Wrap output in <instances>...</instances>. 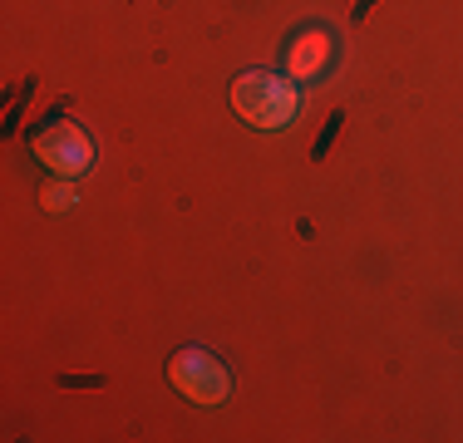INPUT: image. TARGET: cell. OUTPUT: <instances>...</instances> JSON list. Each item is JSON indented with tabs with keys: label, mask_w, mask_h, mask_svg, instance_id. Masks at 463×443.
Masks as SVG:
<instances>
[{
	"label": "cell",
	"mask_w": 463,
	"mask_h": 443,
	"mask_svg": "<svg viewBox=\"0 0 463 443\" xmlns=\"http://www.w3.org/2000/svg\"><path fill=\"white\" fill-rule=\"evenodd\" d=\"M232 108L251 128H286L296 118V89L267 70H247L232 80Z\"/></svg>",
	"instance_id": "obj_1"
},
{
	"label": "cell",
	"mask_w": 463,
	"mask_h": 443,
	"mask_svg": "<svg viewBox=\"0 0 463 443\" xmlns=\"http://www.w3.org/2000/svg\"><path fill=\"white\" fill-rule=\"evenodd\" d=\"M168 380H173V390H178L183 399H193V404H222V399L232 394L227 364L217 360L213 350H197V345H183L178 354H173Z\"/></svg>",
	"instance_id": "obj_2"
},
{
	"label": "cell",
	"mask_w": 463,
	"mask_h": 443,
	"mask_svg": "<svg viewBox=\"0 0 463 443\" xmlns=\"http://www.w3.org/2000/svg\"><path fill=\"white\" fill-rule=\"evenodd\" d=\"M30 153H35L50 173H60V177H80V173H90V163H94L90 133H84L80 124H70V118L40 128L35 138H30Z\"/></svg>",
	"instance_id": "obj_3"
},
{
	"label": "cell",
	"mask_w": 463,
	"mask_h": 443,
	"mask_svg": "<svg viewBox=\"0 0 463 443\" xmlns=\"http://www.w3.org/2000/svg\"><path fill=\"white\" fill-rule=\"evenodd\" d=\"M311 40H316L311 50H306V40L291 50V70L296 74H316V70H321V60H326V35H311Z\"/></svg>",
	"instance_id": "obj_4"
},
{
	"label": "cell",
	"mask_w": 463,
	"mask_h": 443,
	"mask_svg": "<svg viewBox=\"0 0 463 443\" xmlns=\"http://www.w3.org/2000/svg\"><path fill=\"white\" fill-rule=\"evenodd\" d=\"M45 207H50V212H60V207H74V187H50V193H45Z\"/></svg>",
	"instance_id": "obj_5"
}]
</instances>
